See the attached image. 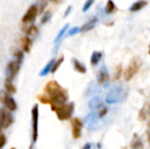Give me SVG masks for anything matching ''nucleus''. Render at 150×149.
Segmentation results:
<instances>
[{"label":"nucleus","instance_id":"a19ab883","mask_svg":"<svg viewBox=\"0 0 150 149\" xmlns=\"http://www.w3.org/2000/svg\"><path fill=\"white\" fill-rule=\"evenodd\" d=\"M149 127H150V123H149Z\"/></svg>","mask_w":150,"mask_h":149},{"label":"nucleus","instance_id":"4be33fe9","mask_svg":"<svg viewBox=\"0 0 150 149\" xmlns=\"http://www.w3.org/2000/svg\"><path fill=\"white\" fill-rule=\"evenodd\" d=\"M117 10V6H115V2L112 0H108L106 3V6H105V12L107 14H111Z\"/></svg>","mask_w":150,"mask_h":149},{"label":"nucleus","instance_id":"2eb2a0df","mask_svg":"<svg viewBox=\"0 0 150 149\" xmlns=\"http://www.w3.org/2000/svg\"><path fill=\"white\" fill-rule=\"evenodd\" d=\"M97 22H98V20H97V18H91V20H88L87 23H85V24L83 25V26L81 27V32H88V31L92 30L93 28H94L95 26H96Z\"/></svg>","mask_w":150,"mask_h":149},{"label":"nucleus","instance_id":"58836bf2","mask_svg":"<svg viewBox=\"0 0 150 149\" xmlns=\"http://www.w3.org/2000/svg\"><path fill=\"white\" fill-rule=\"evenodd\" d=\"M149 54H150V45H149Z\"/></svg>","mask_w":150,"mask_h":149},{"label":"nucleus","instance_id":"4c0bfd02","mask_svg":"<svg viewBox=\"0 0 150 149\" xmlns=\"http://www.w3.org/2000/svg\"><path fill=\"white\" fill-rule=\"evenodd\" d=\"M148 139H149V144H150V135H149V138H148Z\"/></svg>","mask_w":150,"mask_h":149},{"label":"nucleus","instance_id":"aec40b11","mask_svg":"<svg viewBox=\"0 0 150 149\" xmlns=\"http://www.w3.org/2000/svg\"><path fill=\"white\" fill-rule=\"evenodd\" d=\"M4 88H5V91L8 92L9 94L16 93V87L13 85L12 81H9V80L5 79V82H4Z\"/></svg>","mask_w":150,"mask_h":149},{"label":"nucleus","instance_id":"f704fd0d","mask_svg":"<svg viewBox=\"0 0 150 149\" xmlns=\"http://www.w3.org/2000/svg\"><path fill=\"white\" fill-rule=\"evenodd\" d=\"M83 149H95L94 147H93V145L91 143H87L85 146L83 147Z\"/></svg>","mask_w":150,"mask_h":149},{"label":"nucleus","instance_id":"c756f323","mask_svg":"<svg viewBox=\"0 0 150 149\" xmlns=\"http://www.w3.org/2000/svg\"><path fill=\"white\" fill-rule=\"evenodd\" d=\"M107 112H108V108L106 107V106H102V107H99V112H98V117L99 119H102V117H104L105 115L107 114Z\"/></svg>","mask_w":150,"mask_h":149},{"label":"nucleus","instance_id":"dca6fc26","mask_svg":"<svg viewBox=\"0 0 150 149\" xmlns=\"http://www.w3.org/2000/svg\"><path fill=\"white\" fill-rule=\"evenodd\" d=\"M54 62H55V59H54V58L50 59L49 61L47 62V64H46V66L42 68L41 72H40V77H45V76H47L48 74H49V73L51 72L52 66H53Z\"/></svg>","mask_w":150,"mask_h":149},{"label":"nucleus","instance_id":"f257e3e1","mask_svg":"<svg viewBox=\"0 0 150 149\" xmlns=\"http://www.w3.org/2000/svg\"><path fill=\"white\" fill-rule=\"evenodd\" d=\"M44 93L47 94L50 99L51 106H60L69 100L67 90L62 88L56 81H49L44 87Z\"/></svg>","mask_w":150,"mask_h":149},{"label":"nucleus","instance_id":"e433bc0d","mask_svg":"<svg viewBox=\"0 0 150 149\" xmlns=\"http://www.w3.org/2000/svg\"><path fill=\"white\" fill-rule=\"evenodd\" d=\"M51 2H54V3H58V2L60 1V0H50Z\"/></svg>","mask_w":150,"mask_h":149},{"label":"nucleus","instance_id":"ddd939ff","mask_svg":"<svg viewBox=\"0 0 150 149\" xmlns=\"http://www.w3.org/2000/svg\"><path fill=\"white\" fill-rule=\"evenodd\" d=\"M32 41L30 36H23L21 38V46H22V50L26 53H29L31 51V47H32Z\"/></svg>","mask_w":150,"mask_h":149},{"label":"nucleus","instance_id":"f3484780","mask_svg":"<svg viewBox=\"0 0 150 149\" xmlns=\"http://www.w3.org/2000/svg\"><path fill=\"white\" fill-rule=\"evenodd\" d=\"M73 66H74L75 71H77V72L80 73V74H85V73L87 72V68H86L85 64H83L78 59H75V58H74L73 59Z\"/></svg>","mask_w":150,"mask_h":149},{"label":"nucleus","instance_id":"72a5a7b5","mask_svg":"<svg viewBox=\"0 0 150 149\" xmlns=\"http://www.w3.org/2000/svg\"><path fill=\"white\" fill-rule=\"evenodd\" d=\"M6 144V137L4 134H2L1 132H0V149H2L5 146Z\"/></svg>","mask_w":150,"mask_h":149},{"label":"nucleus","instance_id":"4468645a","mask_svg":"<svg viewBox=\"0 0 150 149\" xmlns=\"http://www.w3.org/2000/svg\"><path fill=\"white\" fill-rule=\"evenodd\" d=\"M147 4H148V2H147L146 0H138V1L134 2V3L131 5L129 10H130L131 12H137L142 9V8H144Z\"/></svg>","mask_w":150,"mask_h":149},{"label":"nucleus","instance_id":"b1692460","mask_svg":"<svg viewBox=\"0 0 150 149\" xmlns=\"http://www.w3.org/2000/svg\"><path fill=\"white\" fill-rule=\"evenodd\" d=\"M67 29H69V24L65 25V26L63 27V28L59 31V33H58L57 36H56V38H55V40H54V43H58V42H59L60 40L62 39L63 36L65 35V33H67Z\"/></svg>","mask_w":150,"mask_h":149},{"label":"nucleus","instance_id":"f8f14e48","mask_svg":"<svg viewBox=\"0 0 150 149\" xmlns=\"http://www.w3.org/2000/svg\"><path fill=\"white\" fill-rule=\"evenodd\" d=\"M98 119V114L96 112H91L85 117V123L88 125V128L90 130H95L97 128Z\"/></svg>","mask_w":150,"mask_h":149},{"label":"nucleus","instance_id":"6e6552de","mask_svg":"<svg viewBox=\"0 0 150 149\" xmlns=\"http://www.w3.org/2000/svg\"><path fill=\"white\" fill-rule=\"evenodd\" d=\"M13 123V117H12L10 110L0 108V131L3 129H7L9 126Z\"/></svg>","mask_w":150,"mask_h":149},{"label":"nucleus","instance_id":"f03ea898","mask_svg":"<svg viewBox=\"0 0 150 149\" xmlns=\"http://www.w3.org/2000/svg\"><path fill=\"white\" fill-rule=\"evenodd\" d=\"M51 110L57 115L59 121H67L71 117L75 110V103L74 102H67L65 104L60 106H51Z\"/></svg>","mask_w":150,"mask_h":149},{"label":"nucleus","instance_id":"423d86ee","mask_svg":"<svg viewBox=\"0 0 150 149\" xmlns=\"http://www.w3.org/2000/svg\"><path fill=\"white\" fill-rule=\"evenodd\" d=\"M0 102L3 104L6 109L10 110V112H16L18 109V104H16V100L6 91L0 92Z\"/></svg>","mask_w":150,"mask_h":149},{"label":"nucleus","instance_id":"c9c22d12","mask_svg":"<svg viewBox=\"0 0 150 149\" xmlns=\"http://www.w3.org/2000/svg\"><path fill=\"white\" fill-rule=\"evenodd\" d=\"M71 11V6H69V7H67V9L65 10V12H64V18H67Z\"/></svg>","mask_w":150,"mask_h":149},{"label":"nucleus","instance_id":"473e14b6","mask_svg":"<svg viewBox=\"0 0 150 149\" xmlns=\"http://www.w3.org/2000/svg\"><path fill=\"white\" fill-rule=\"evenodd\" d=\"M79 32H81V28H79V27H75V28H71V30L69 31L67 36H74V35L78 34Z\"/></svg>","mask_w":150,"mask_h":149},{"label":"nucleus","instance_id":"393cba45","mask_svg":"<svg viewBox=\"0 0 150 149\" xmlns=\"http://www.w3.org/2000/svg\"><path fill=\"white\" fill-rule=\"evenodd\" d=\"M132 149H143V144L141 142V140L139 139L137 136H135L134 140L132 141V145H131Z\"/></svg>","mask_w":150,"mask_h":149},{"label":"nucleus","instance_id":"412c9836","mask_svg":"<svg viewBox=\"0 0 150 149\" xmlns=\"http://www.w3.org/2000/svg\"><path fill=\"white\" fill-rule=\"evenodd\" d=\"M90 109H97L101 106V99L99 97H93L88 103Z\"/></svg>","mask_w":150,"mask_h":149},{"label":"nucleus","instance_id":"9b49d317","mask_svg":"<svg viewBox=\"0 0 150 149\" xmlns=\"http://www.w3.org/2000/svg\"><path fill=\"white\" fill-rule=\"evenodd\" d=\"M109 81V75L107 72L105 66H102V68L99 70L98 75H97V83L99 85H106Z\"/></svg>","mask_w":150,"mask_h":149},{"label":"nucleus","instance_id":"9d476101","mask_svg":"<svg viewBox=\"0 0 150 149\" xmlns=\"http://www.w3.org/2000/svg\"><path fill=\"white\" fill-rule=\"evenodd\" d=\"M71 133H73L74 139H79L82 135V129H83L84 123L79 117H74L71 121Z\"/></svg>","mask_w":150,"mask_h":149},{"label":"nucleus","instance_id":"39448f33","mask_svg":"<svg viewBox=\"0 0 150 149\" xmlns=\"http://www.w3.org/2000/svg\"><path fill=\"white\" fill-rule=\"evenodd\" d=\"M39 106L35 104L32 108V144H35L39 136Z\"/></svg>","mask_w":150,"mask_h":149},{"label":"nucleus","instance_id":"a878e982","mask_svg":"<svg viewBox=\"0 0 150 149\" xmlns=\"http://www.w3.org/2000/svg\"><path fill=\"white\" fill-rule=\"evenodd\" d=\"M63 60H64V56H60L58 59L55 60V62H54L53 66H52V70H51V73H55L56 71L59 68V66H61V64L63 62Z\"/></svg>","mask_w":150,"mask_h":149},{"label":"nucleus","instance_id":"6ab92c4d","mask_svg":"<svg viewBox=\"0 0 150 149\" xmlns=\"http://www.w3.org/2000/svg\"><path fill=\"white\" fill-rule=\"evenodd\" d=\"M23 31L26 33L27 36H36V35L39 33V30H38L37 27L34 26V25H32V24L29 25L28 27H24Z\"/></svg>","mask_w":150,"mask_h":149},{"label":"nucleus","instance_id":"20e7f679","mask_svg":"<svg viewBox=\"0 0 150 149\" xmlns=\"http://www.w3.org/2000/svg\"><path fill=\"white\" fill-rule=\"evenodd\" d=\"M141 64H142V62H141L140 57L135 56L134 58H132V60H131V62L129 64V66H127L126 70L122 73L125 81L129 82L130 80H132L133 77H135L137 73L139 72V70H140V68H141Z\"/></svg>","mask_w":150,"mask_h":149},{"label":"nucleus","instance_id":"c85d7f7f","mask_svg":"<svg viewBox=\"0 0 150 149\" xmlns=\"http://www.w3.org/2000/svg\"><path fill=\"white\" fill-rule=\"evenodd\" d=\"M50 20H51V12L46 11L45 13H44V16H42V18H41V24L42 25L46 24V23H48Z\"/></svg>","mask_w":150,"mask_h":149},{"label":"nucleus","instance_id":"7c9ffc66","mask_svg":"<svg viewBox=\"0 0 150 149\" xmlns=\"http://www.w3.org/2000/svg\"><path fill=\"white\" fill-rule=\"evenodd\" d=\"M122 72V64H119V66L115 68V80H119L120 77V74Z\"/></svg>","mask_w":150,"mask_h":149},{"label":"nucleus","instance_id":"ea45409f","mask_svg":"<svg viewBox=\"0 0 150 149\" xmlns=\"http://www.w3.org/2000/svg\"><path fill=\"white\" fill-rule=\"evenodd\" d=\"M10 149H16V148H10Z\"/></svg>","mask_w":150,"mask_h":149},{"label":"nucleus","instance_id":"a211bd4d","mask_svg":"<svg viewBox=\"0 0 150 149\" xmlns=\"http://www.w3.org/2000/svg\"><path fill=\"white\" fill-rule=\"evenodd\" d=\"M101 58H102V52L101 51H94L91 55V59H90V62H91V66H95L100 62Z\"/></svg>","mask_w":150,"mask_h":149},{"label":"nucleus","instance_id":"cd10ccee","mask_svg":"<svg viewBox=\"0 0 150 149\" xmlns=\"http://www.w3.org/2000/svg\"><path fill=\"white\" fill-rule=\"evenodd\" d=\"M37 3L36 5L38 6V9H39V13H42L43 10L45 9V7L47 6V0H37Z\"/></svg>","mask_w":150,"mask_h":149},{"label":"nucleus","instance_id":"0eeeda50","mask_svg":"<svg viewBox=\"0 0 150 149\" xmlns=\"http://www.w3.org/2000/svg\"><path fill=\"white\" fill-rule=\"evenodd\" d=\"M21 64H22V62L16 59L11 60V61L8 62L7 66H6V80L13 81L14 78L18 75V73L20 72Z\"/></svg>","mask_w":150,"mask_h":149},{"label":"nucleus","instance_id":"bb28decb","mask_svg":"<svg viewBox=\"0 0 150 149\" xmlns=\"http://www.w3.org/2000/svg\"><path fill=\"white\" fill-rule=\"evenodd\" d=\"M37 98H38V100L41 102V103H43V104H50V99H49V97H48L47 94H45V93L40 94V95L37 96Z\"/></svg>","mask_w":150,"mask_h":149},{"label":"nucleus","instance_id":"7ed1b4c3","mask_svg":"<svg viewBox=\"0 0 150 149\" xmlns=\"http://www.w3.org/2000/svg\"><path fill=\"white\" fill-rule=\"evenodd\" d=\"M125 96H126V92L122 86H115L108 91L105 98V101L109 104L113 103H120L124 100Z\"/></svg>","mask_w":150,"mask_h":149},{"label":"nucleus","instance_id":"1a4fd4ad","mask_svg":"<svg viewBox=\"0 0 150 149\" xmlns=\"http://www.w3.org/2000/svg\"><path fill=\"white\" fill-rule=\"evenodd\" d=\"M38 13H39V9H38V6L36 4L31 5L29 7V9L27 10V12L25 13V16H23L22 22L25 25H30L32 23L35 22L36 18H37Z\"/></svg>","mask_w":150,"mask_h":149},{"label":"nucleus","instance_id":"5701e85b","mask_svg":"<svg viewBox=\"0 0 150 149\" xmlns=\"http://www.w3.org/2000/svg\"><path fill=\"white\" fill-rule=\"evenodd\" d=\"M12 55H13L14 59L18 60V61L23 62V60H24V51L21 49H13L12 50Z\"/></svg>","mask_w":150,"mask_h":149},{"label":"nucleus","instance_id":"2f4dec72","mask_svg":"<svg viewBox=\"0 0 150 149\" xmlns=\"http://www.w3.org/2000/svg\"><path fill=\"white\" fill-rule=\"evenodd\" d=\"M93 3H94V0H87V1L85 2V4H84V6H83V11L86 12L87 10H89L91 6L93 5Z\"/></svg>","mask_w":150,"mask_h":149}]
</instances>
